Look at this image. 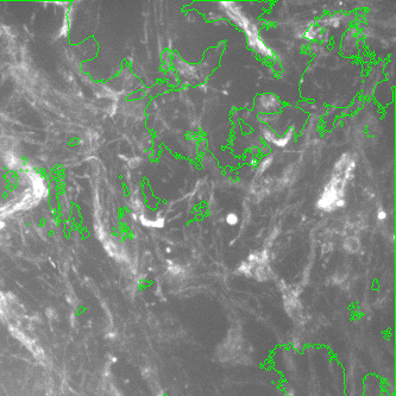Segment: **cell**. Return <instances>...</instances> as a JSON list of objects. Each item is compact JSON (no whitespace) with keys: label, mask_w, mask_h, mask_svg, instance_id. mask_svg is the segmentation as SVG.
<instances>
[{"label":"cell","mask_w":396,"mask_h":396,"mask_svg":"<svg viewBox=\"0 0 396 396\" xmlns=\"http://www.w3.org/2000/svg\"><path fill=\"white\" fill-rule=\"evenodd\" d=\"M356 162L350 154H344L336 162L331 179L325 184L323 193L317 201V207L325 212H333L346 205L345 193L347 183L353 179Z\"/></svg>","instance_id":"cell-1"},{"label":"cell","mask_w":396,"mask_h":396,"mask_svg":"<svg viewBox=\"0 0 396 396\" xmlns=\"http://www.w3.org/2000/svg\"><path fill=\"white\" fill-rule=\"evenodd\" d=\"M240 274L251 279H256L258 281H266L270 276V266H269V256L266 251H256L247 257L238 268Z\"/></svg>","instance_id":"cell-2"},{"label":"cell","mask_w":396,"mask_h":396,"mask_svg":"<svg viewBox=\"0 0 396 396\" xmlns=\"http://www.w3.org/2000/svg\"><path fill=\"white\" fill-rule=\"evenodd\" d=\"M218 356L219 360L223 362H233L239 361L243 358V340L238 332L230 333L226 340L219 345L218 349Z\"/></svg>","instance_id":"cell-3"},{"label":"cell","mask_w":396,"mask_h":396,"mask_svg":"<svg viewBox=\"0 0 396 396\" xmlns=\"http://www.w3.org/2000/svg\"><path fill=\"white\" fill-rule=\"evenodd\" d=\"M281 106L280 98L274 93H263L256 97L255 100V109L261 114H274L279 112Z\"/></svg>","instance_id":"cell-4"},{"label":"cell","mask_w":396,"mask_h":396,"mask_svg":"<svg viewBox=\"0 0 396 396\" xmlns=\"http://www.w3.org/2000/svg\"><path fill=\"white\" fill-rule=\"evenodd\" d=\"M28 177L31 182V190L35 197L39 200L47 195V186L44 183L42 177H40L36 172H28Z\"/></svg>","instance_id":"cell-5"},{"label":"cell","mask_w":396,"mask_h":396,"mask_svg":"<svg viewBox=\"0 0 396 396\" xmlns=\"http://www.w3.org/2000/svg\"><path fill=\"white\" fill-rule=\"evenodd\" d=\"M340 23H342V17L339 16H335V14H332V16H324L321 17L319 20H318L317 25H319V27L321 29L324 28H333V29H337L340 27Z\"/></svg>","instance_id":"cell-6"},{"label":"cell","mask_w":396,"mask_h":396,"mask_svg":"<svg viewBox=\"0 0 396 396\" xmlns=\"http://www.w3.org/2000/svg\"><path fill=\"white\" fill-rule=\"evenodd\" d=\"M139 220L142 225L148 227H155V228H161L164 226V218L162 217H156L155 219H151V218H148L144 216V214H140Z\"/></svg>","instance_id":"cell-7"},{"label":"cell","mask_w":396,"mask_h":396,"mask_svg":"<svg viewBox=\"0 0 396 396\" xmlns=\"http://www.w3.org/2000/svg\"><path fill=\"white\" fill-rule=\"evenodd\" d=\"M294 138V128H290L289 131L284 133L282 136H277L275 142L273 143V145L277 148H286Z\"/></svg>","instance_id":"cell-8"},{"label":"cell","mask_w":396,"mask_h":396,"mask_svg":"<svg viewBox=\"0 0 396 396\" xmlns=\"http://www.w3.org/2000/svg\"><path fill=\"white\" fill-rule=\"evenodd\" d=\"M4 162H5V164L9 166L10 169H13V170H17L22 168V161L20 158L16 156L13 153H6L5 155H4Z\"/></svg>","instance_id":"cell-9"},{"label":"cell","mask_w":396,"mask_h":396,"mask_svg":"<svg viewBox=\"0 0 396 396\" xmlns=\"http://www.w3.org/2000/svg\"><path fill=\"white\" fill-rule=\"evenodd\" d=\"M360 247L361 243L357 237H349V238H346L345 242H344V249L350 254H356L357 251L360 250Z\"/></svg>","instance_id":"cell-10"},{"label":"cell","mask_w":396,"mask_h":396,"mask_svg":"<svg viewBox=\"0 0 396 396\" xmlns=\"http://www.w3.org/2000/svg\"><path fill=\"white\" fill-rule=\"evenodd\" d=\"M323 31H324V29H321L319 25L314 24V25H312V27H309L308 30L305 32V37L307 39H310V40L318 39Z\"/></svg>","instance_id":"cell-11"},{"label":"cell","mask_w":396,"mask_h":396,"mask_svg":"<svg viewBox=\"0 0 396 396\" xmlns=\"http://www.w3.org/2000/svg\"><path fill=\"white\" fill-rule=\"evenodd\" d=\"M273 161H274V157L272 156V155H269V156H265L263 160L261 161V163L258 164V166H257V176L258 175H262V174H264L266 170H268L270 166H272Z\"/></svg>","instance_id":"cell-12"},{"label":"cell","mask_w":396,"mask_h":396,"mask_svg":"<svg viewBox=\"0 0 396 396\" xmlns=\"http://www.w3.org/2000/svg\"><path fill=\"white\" fill-rule=\"evenodd\" d=\"M262 136H263L265 142H268L269 144H273L277 138L276 132L268 127H263V129H262Z\"/></svg>","instance_id":"cell-13"},{"label":"cell","mask_w":396,"mask_h":396,"mask_svg":"<svg viewBox=\"0 0 396 396\" xmlns=\"http://www.w3.org/2000/svg\"><path fill=\"white\" fill-rule=\"evenodd\" d=\"M225 220H226V224L231 225V226H235V225L238 224L239 217L237 216L236 213L231 212V213H228V214H227V216H226V219H225Z\"/></svg>","instance_id":"cell-14"},{"label":"cell","mask_w":396,"mask_h":396,"mask_svg":"<svg viewBox=\"0 0 396 396\" xmlns=\"http://www.w3.org/2000/svg\"><path fill=\"white\" fill-rule=\"evenodd\" d=\"M387 217H388V214H387L386 211H384L383 209H379V211H377V218H379V220H381V221L386 220Z\"/></svg>","instance_id":"cell-15"}]
</instances>
